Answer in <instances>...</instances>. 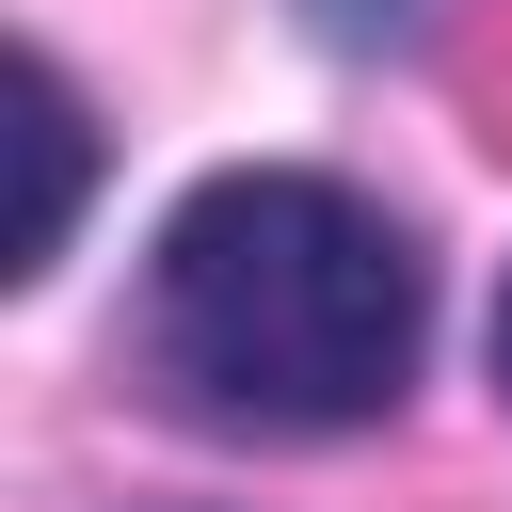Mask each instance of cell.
I'll return each instance as SVG.
<instances>
[{
  "label": "cell",
  "mask_w": 512,
  "mask_h": 512,
  "mask_svg": "<svg viewBox=\"0 0 512 512\" xmlns=\"http://www.w3.org/2000/svg\"><path fill=\"white\" fill-rule=\"evenodd\" d=\"M432 352V256L400 208L304 160L176 192L144 240V384L208 432H368Z\"/></svg>",
  "instance_id": "6da1fadb"
},
{
  "label": "cell",
  "mask_w": 512,
  "mask_h": 512,
  "mask_svg": "<svg viewBox=\"0 0 512 512\" xmlns=\"http://www.w3.org/2000/svg\"><path fill=\"white\" fill-rule=\"evenodd\" d=\"M16 96H32V240H16V272H48L64 256V208H80V96H64L48 48L16 64Z\"/></svg>",
  "instance_id": "7a4b0ae2"
},
{
  "label": "cell",
  "mask_w": 512,
  "mask_h": 512,
  "mask_svg": "<svg viewBox=\"0 0 512 512\" xmlns=\"http://www.w3.org/2000/svg\"><path fill=\"white\" fill-rule=\"evenodd\" d=\"M496 400H512V288H496Z\"/></svg>",
  "instance_id": "3957f363"
}]
</instances>
